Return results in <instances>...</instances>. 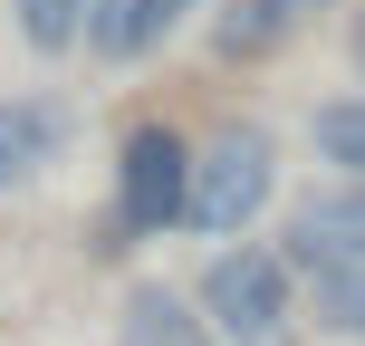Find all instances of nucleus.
Instances as JSON below:
<instances>
[{
    "instance_id": "6",
    "label": "nucleus",
    "mask_w": 365,
    "mask_h": 346,
    "mask_svg": "<svg viewBox=\"0 0 365 346\" xmlns=\"http://www.w3.org/2000/svg\"><path fill=\"white\" fill-rule=\"evenodd\" d=\"M58 135H68V116H58L48 96H10V106H0V193H19V183L48 164Z\"/></svg>"
},
{
    "instance_id": "12",
    "label": "nucleus",
    "mask_w": 365,
    "mask_h": 346,
    "mask_svg": "<svg viewBox=\"0 0 365 346\" xmlns=\"http://www.w3.org/2000/svg\"><path fill=\"white\" fill-rule=\"evenodd\" d=\"M356 58H365V10H356Z\"/></svg>"
},
{
    "instance_id": "11",
    "label": "nucleus",
    "mask_w": 365,
    "mask_h": 346,
    "mask_svg": "<svg viewBox=\"0 0 365 346\" xmlns=\"http://www.w3.org/2000/svg\"><path fill=\"white\" fill-rule=\"evenodd\" d=\"M19 29H29V49H68L87 29V0H19Z\"/></svg>"
},
{
    "instance_id": "5",
    "label": "nucleus",
    "mask_w": 365,
    "mask_h": 346,
    "mask_svg": "<svg viewBox=\"0 0 365 346\" xmlns=\"http://www.w3.org/2000/svg\"><path fill=\"white\" fill-rule=\"evenodd\" d=\"M279 260H308V270H346V260H365V183L308 202V212L289 221V250H279Z\"/></svg>"
},
{
    "instance_id": "8",
    "label": "nucleus",
    "mask_w": 365,
    "mask_h": 346,
    "mask_svg": "<svg viewBox=\"0 0 365 346\" xmlns=\"http://www.w3.org/2000/svg\"><path fill=\"white\" fill-rule=\"evenodd\" d=\"M125 346H212V327H202L173 289H135L125 298Z\"/></svg>"
},
{
    "instance_id": "2",
    "label": "nucleus",
    "mask_w": 365,
    "mask_h": 346,
    "mask_svg": "<svg viewBox=\"0 0 365 346\" xmlns=\"http://www.w3.org/2000/svg\"><path fill=\"white\" fill-rule=\"evenodd\" d=\"M202 317L231 346H289V260L279 250H221L202 270Z\"/></svg>"
},
{
    "instance_id": "10",
    "label": "nucleus",
    "mask_w": 365,
    "mask_h": 346,
    "mask_svg": "<svg viewBox=\"0 0 365 346\" xmlns=\"http://www.w3.org/2000/svg\"><path fill=\"white\" fill-rule=\"evenodd\" d=\"M327 289H317V317H327L336 337H365V260H346V270H317Z\"/></svg>"
},
{
    "instance_id": "4",
    "label": "nucleus",
    "mask_w": 365,
    "mask_h": 346,
    "mask_svg": "<svg viewBox=\"0 0 365 346\" xmlns=\"http://www.w3.org/2000/svg\"><path fill=\"white\" fill-rule=\"evenodd\" d=\"M202 0H87V49L96 58H145V49H164V39L192 19Z\"/></svg>"
},
{
    "instance_id": "9",
    "label": "nucleus",
    "mask_w": 365,
    "mask_h": 346,
    "mask_svg": "<svg viewBox=\"0 0 365 346\" xmlns=\"http://www.w3.org/2000/svg\"><path fill=\"white\" fill-rule=\"evenodd\" d=\"M317 154H327V164H346V173L365 183V96H346V106L317 116Z\"/></svg>"
},
{
    "instance_id": "1",
    "label": "nucleus",
    "mask_w": 365,
    "mask_h": 346,
    "mask_svg": "<svg viewBox=\"0 0 365 346\" xmlns=\"http://www.w3.org/2000/svg\"><path fill=\"white\" fill-rule=\"evenodd\" d=\"M259 202H269V135H259V126H221V135H202L192 173H182V221L221 240V231H240Z\"/></svg>"
},
{
    "instance_id": "3",
    "label": "nucleus",
    "mask_w": 365,
    "mask_h": 346,
    "mask_svg": "<svg viewBox=\"0 0 365 346\" xmlns=\"http://www.w3.org/2000/svg\"><path fill=\"white\" fill-rule=\"evenodd\" d=\"M182 173H192V145L164 126L125 135V164H115V221L125 231H173L182 221Z\"/></svg>"
},
{
    "instance_id": "7",
    "label": "nucleus",
    "mask_w": 365,
    "mask_h": 346,
    "mask_svg": "<svg viewBox=\"0 0 365 346\" xmlns=\"http://www.w3.org/2000/svg\"><path fill=\"white\" fill-rule=\"evenodd\" d=\"M298 19H308V0H231V10L212 19V39H221V58H259V49H279Z\"/></svg>"
}]
</instances>
